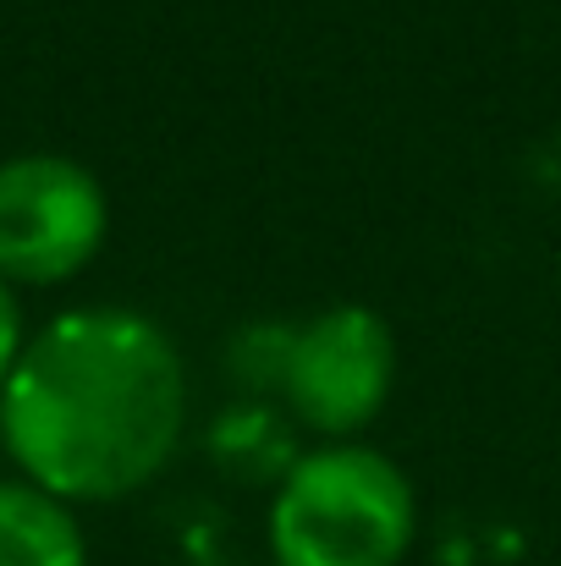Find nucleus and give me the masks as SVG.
I'll return each instance as SVG.
<instances>
[{"label": "nucleus", "mask_w": 561, "mask_h": 566, "mask_svg": "<svg viewBox=\"0 0 561 566\" xmlns=\"http://www.w3.org/2000/svg\"><path fill=\"white\" fill-rule=\"evenodd\" d=\"M281 396L298 423L325 440L370 429L396 385V336L370 303L320 308L303 331L281 336Z\"/></svg>", "instance_id": "obj_4"}, {"label": "nucleus", "mask_w": 561, "mask_h": 566, "mask_svg": "<svg viewBox=\"0 0 561 566\" xmlns=\"http://www.w3.org/2000/svg\"><path fill=\"white\" fill-rule=\"evenodd\" d=\"M111 231L100 177L66 155L0 160V281L61 286L94 264Z\"/></svg>", "instance_id": "obj_3"}, {"label": "nucleus", "mask_w": 561, "mask_h": 566, "mask_svg": "<svg viewBox=\"0 0 561 566\" xmlns=\"http://www.w3.org/2000/svg\"><path fill=\"white\" fill-rule=\"evenodd\" d=\"M418 534L413 479L364 440H325L287 462L270 501L276 566H402Z\"/></svg>", "instance_id": "obj_2"}, {"label": "nucleus", "mask_w": 561, "mask_h": 566, "mask_svg": "<svg viewBox=\"0 0 561 566\" xmlns=\"http://www.w3.org/2000/svg\"><path fill=\"white\" fill-rule=\"evenodd\" d=\"M0 566H89L72 506L33 490L28 479L0 484Z\"/></svg>", "instance_id": "obj_5"}, {"label": "nucleus", "mask_w": 561, "mask_h": 566, "mask_svg": "<svg viewBox=\"0 0 561 566\" xmlns=\"http://www.w3.org/2000/svg\"><path fill=\"white\" fill-rule=\"evenodd\" d=\"M22 347H28V336H22V308H17V292L0 281V385L11 379Z\"/></svg>", "instance_id": "obj_6"}, {"label": "nucleus", "mask_w": 561, "mask_h": 566, "mask_svg": "<svg viewBox=\"0 0 561 566\" xmlns=\"http://www.w3.org/2000/svg\"><path fill=\"white\" fill-rule=\"evenodd\" d=\"M187 429L177 342L138 308H66L0 385V440L61 506H105L166 473Z\"/></svg>", "instance_id": "obj_1"}]
</instances>
